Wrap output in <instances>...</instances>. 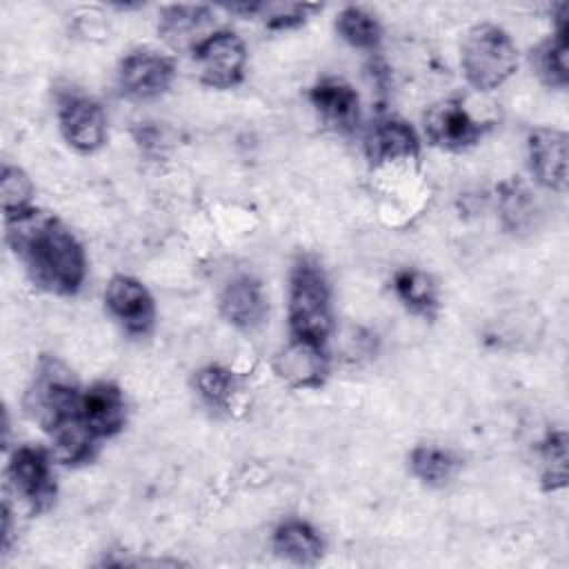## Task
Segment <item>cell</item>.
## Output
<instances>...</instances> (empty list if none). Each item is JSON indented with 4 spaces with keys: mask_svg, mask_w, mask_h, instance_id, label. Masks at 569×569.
<instances>
[{
    "mask_svg": "<svg viewBox=\"0 0 569 569\" xmlns=\"http://www.w3.org/2000/svg\"><path fill=\"white\" fill-rule=\"evenodd\" d=\"M200 82L213 89H231L244 78L247 49L238 33L213 31L193 51Z\"/></svg>",
    "mask_w": 569,
    "mask_h": 569,
    "instance_id": "obj_4",
    "label": "cell"
},
{
    "mask_svg": "<svg viewBox=\"0 0 569 569\" xmlns=\"http://www.w3.org/2000/svg\"><path fill=\"white\" fill-rule=\"evenodd\" d=\"M460 64L473 89L491 91L502 87L516 73L518 49L502 27L482 22L465 33Z\"/></svg>",
    "mask_w": 569,
    "mask_h": 569,
    "instance_id": "obj_3",
    "label": "cell"
},
{
    "mask_svg": "<svg viewBox=\"0 0 569 569\" xmlns=\"http://www.w3.org/2000/svg\"><path fill=\"white\" fill-rule=\"evenodd\" d=\"M9 480L31 511H47L56 500V476L42 447L22 445L9 458Z\"/></svg>",
    "mask_w": 569,
    "mask_h": 569,
    "instance_id": "obj_5",
    "label": "cell"
},
{
    "mask_svg": "<svg viewBox=\"0 0 569 569\" xmlns=\"http://www.w3.org/2000/svg\"><path fill=\"white\" fill-rule=\"evenodd\" d=\"M289 327L293 338L320 345H325L333 327L329 282L311 258H300L289 276Z\"/></svg>",
    "mask_w": 569,
    "mask_h": 569,
    "instance_id": "obj_2",
    "label": "cell"
},
{
    "mask_svg": "<svg viewBox=\"0 0 569 569\" xmlns=\"http://www.w3.org/2000/svg\"><path fill=\"white\" fill-rule=\"evenodd\" d=\"M222 318L240 329V331H256L264 325L267 313H269V302L264 296V289L260 280L253 276H236L229 280L220 293L218 300Z\"/></svg>",
    "mask_w": 569,
    "mask_h": 569,
    "instance_id": "obj_12",
    "label": "cell"
},
{
    "mask_svg": "<svg viewBox=\"0 0 569 569\" xmlns=\"http://www.w3.org/2000/svg\"><path fill=\"white\" fill-rule=\"evenodd\" d=\"M4 238L22 260L31 280L56 293L76 296L87 276V258L78 238L51 213L27 209L4 218Z\"/></svg>",
    "mask_w": 569,
    "mask_h": 569,
    "instance_id": "obj_1",
    "label": "cell"
},
{
    "mask_svg": "<svg viewBox=\"0 0 569 569\" xmlns=\"http://www.w3.org/2000/svg\"><path fill=\"white\" fill-rule=\"evenodd\" d=\"M538 460H540V478L542 487L547 491H558L567 485V433L562 429L549 431L540 447H538Z\"/></svg>",
    "mask_w": 569,
    "mask_h": 569,
    "instance_id": "obj_23",
    "label": "cell"
},
{
    "mask_svg": "<svg viewBox=\"0 0 569 569\" xmlns=\"http://www.w3.org/2000/svg\"><path fill=\"white\" fill-rule=\"evenodd\" d=\"M273 551L293 565H316L325 553V542L316 527L300 518L282 520L271 536Z\"/></svg>",
    "mask_w": 569,
    "mask_h": 569,
    "instance_id": "obj_17",
    "label": "cell"
},
{
    "mask_svg": "<svg viewBox=\"0 0 569 569\" xmlns=\"http://www.w3.org/2000/svg\"><path fill=\"white\" fill-rule=\"evenodd\" d=\"M273 369L293 389H316L329 373V360L320 342L291 338L276 353Z\"/></svg>",
    "mask_w": 569,
    "mask_h": 569,
    "instance_id": "obj_10",
    "label": "cell"
},
{
    "mask_svg": "<svg viewBox=\"0 0 569 569\" xmlns=\"http://www.w3.org/2000/svg\"><path fill=\"white\" fill-rule=\"evenodd\" d=\"M82 413L98 438H111L127 422V402L116 382L100 380L82 391Z\"/></svg>",
    "mask_w": 569,
    "mask_h": 569,
    "instance_id": "obj_16",
    "label": "cell"
},
{
    "mask_svg": "<svg viewBox=\"0 0 569 569\" xmlns=\"http://www.w3.org/2000/svg\"><path fill=\"white\" fill-rule=\"evenodd\" d=\"M365 151L373 164L416 160L420 153V140L413 127L405 120L385 118L371 127L365 140Z\"/></svg>",
    "mask_w": 569,
    "mask_h": 569,
    "instance_id": "obj_15",
    "label": "cell"
},
{
    "mask_svg": "<svg viewBox=\"0 0 569 569\" xmlns=\"http://www.w3.org/2000/svg\"><path fill=\"white\" fill-rule=\"evenodd\" d=\"M173 60L153 49L129 51L118 67V87L131 100H156L173 82Z\"/></svg>",
    "mask_w": 569,
    "mask_h": 569,
    "instance_id": "obj_7",
    "label": "cell"
},
{
    "mask_svg": "<svg viewBox=\"0 0 569 569\" xmlns=\"http://www.w3.org/2000/svg\"><path fill=\"white\" fill-rule=\"evenodd\" d=\"M500 211H502V220L509 229H525L531 220H533V202H531V193L520 187V184H511L500 200Z\"/></svg>",
    "mask_w": 569,
    "mask_h": 569,
    "instance_id": "obj_26",
    "label": "cell"
},
{
    "mask_svg": "<svg viewBox=\"0 0 569 569\" xmlns=\"http://www.w3.org/2000/svg\"><path fill=\"white\" fill-rule=\"evenodd\" d=\"M58 122L67 144L80 153H93L107 140V116L91 96L78 91L60 96Z\"/></svg>",
    "mask_w": 569,
    "mask_h": 569,
    "instance_id": "obj_6",
    "label": "cell"
},
{
    "mask_svg": "<svg viewBox=\"0 0 569 569\" xmlns=\"http://www.w3.org/2000/svg\"><path fill=\"white\" fill-rule=\"evenodd\" d=\"M569 31H553L551 38L538 44L531 60L538 78L551 89H567L569 84Z\"/></svg>",
    "mask_w": 569,
    "mask_h": 569,
    "instance_id": "obj_19",
    "label": "cell"
},
{
    "mask_svg": "<svg viewBox=\"0 0 569 569\" xmlns=\"http://www.w3.org/2000/svg\"><path fill=\"white\" fill-rule=\"evenodd\" d=\"M393 291L411 313L422 318H433L438 313V287L429 273L420 269H400L393 276Z\"/></svg>",
    "mask_w": 569,
    "mask_h": 569,
    "instance_id": "obj_18",
    "label": "cell"
},
{
    "mask_svg": "<svg viewBox=\"0 0 569 569\" xmlns=\"http://www.w3.org/2000/svg\"><path fill=\"white\" fill-rule=\"evenodd\" d=\"M213 11L202 4H169L160 11L158 33L176 51H193L213 31Z\"/></svg>",
    "mask_w": 569,
    "mask_h": 569,
    "instance_id": "obj_13",
    "label": "cell"
},
{
    "mask_svg": "<svg viewBox=\"0 0 569 569\" xmlns=\"http://www.w3.org/2000/svg\"><path fill=\"white\" fill-rule=\"evenodd\" d=\"M31 196H33V184L29 176L20 167L4 164L0 176V200H2L4 218L18 216L31 209Z\"/></svg>",
    "mask_w": 569,
    "mask_h": 569,
    "instance_id": "obj_24",
    "label": "cell"
},
{
    "mask_svg": "<svg viewBox=\"0 0 569 569\" xmlns=\"http://www.w3.org/2000/svg\"><path fill=\"white\" fill-rule=\"evenodd\" d=\"M193 389L209 409L229 411L240 382L231 369L222 365H207L193 373Z\"/></svg>",
    "mask_w": 569,
    "mask_h": 569,
    "instance_id": "obj_20",
    "label": "cell"
},
{
    "mask_svg": "<svg viewBox=\"0 0 569 569\" xmlns=\"http://www.w3.org/2000/svg\"><path fill=\"white\" fill-rule=\"evenodd\" d=\"M527 158L533 178L562 193L567 189V133L551 127L533 129L527 138Z\"/></svg>",
    "mask_w": 569,
    "mask_h": 569,
    "instance_id": "obj_11",
    "label": "cell"
},
{
    "mask_svg": "<svg viewBox=\"0 0 569 569\" xmlns=\"http://www.w3.org/2000/svg\"><path fill=\"white\" fill-rule=\"evenodd\" d=\"M425 133L431 144L447 151H465L480 142L485 127L460 100H440L425 113Z\"/></svg>",
    "mask_w": 569,
    "mask_h": 569,
    "instance_id": "obj_9",
    "label": "cell"
},
{
    "mask_svg": "<svg viewBox=\"0 0 569 569\" xmlns=\"http://www.w3.org/2000/svg\"><path fill=\"white\" fill-rule=\"evenodd\" d=\"M336 29L340 38L360 51H376L382 42V27L362 7H345L336 18Z\"/></svg>",
    "mask_w": 569,
    "mask_h": 569,
    "instance_id": "obj_22",
    "label": "cell"
},
{
    "mask_svg": "<svg viewBox=\"0 0 569 569\" xmlns=\"http://www.w3.org/2000/svg\"><path fill=\"white\" fill-rule=\"evenodd\" d=\"M409 469L420 482L429 487H445L458 469V458L442 447L418 445L409 453Z\"/></svg>",
    "mask_w": 569,
    "mask_h": 569,
    "instance_id": "obj_21",
    "label": "cell"
},
{
    "mask_svg": "<svg viewBox=\"0 0 569 569\" xmlns=\"http://www.w3.org/2000/svg\"><path fill=\"white\" fill-rule=\"evenodd\" d=\"M104 305L127 333L147 336L153 329L156 305L140 280L124 273L113 276L104 289Z\"/></svg>",
    "mask_w": 569,
    "mask_h": 569,
    "instance_id": "obj_8",
    "label": "cell"
},
{
    "mask_svg": "<svg viewBox=\"0 0 569 569\" xmlns=\"http://www.w3.org/2000/svg\"><path fill=\"white\" fill-rule=\"evenodd\" d=\"M309 100L320 118L338 131H353L360 120V98L356 89L342 78H322L311 91Z\"/></svg>",
    "mask_w": 569,
    "mask_h": 569,
    "instance_id": "obj_14",
    "label": "cell"
},
{
    "mask_svg": "<svg viewBox=\"0 0 569 569\" xmlns=\"http://www.w3.org/2000/svg\"><path fill=\"white\" fill-rule=\"evenodd\" d=\"M318 9L320 4H307V2H260L258 16L264 20L267 29L284 31L302 24L307 16Z\"/></svg>",
    "mask_w": 569,
    "mask_h": 569,
    "instance_id": "obj_25",
    "label": "cell"
}]
</instances>
